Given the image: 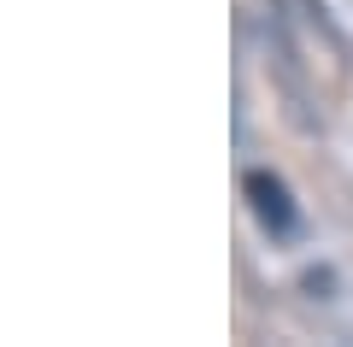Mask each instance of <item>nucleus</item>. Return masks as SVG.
<instances>
[{"label":"nucleus","instance_id":"f257e3e1","mask_svg":"<svg viewBox=\"0 0 353 347\" xmlns=\"http://www.w3.org/2000/svg\"><path fill=\"white\" fill-rule=\"evenodd\" d=\"M248 195H253V212H259L265 230H277V236H283V230L294 224V200H289V188H283L277 177L253 171V177H248Z\"/></svg>","mask_w":353,"mask_h":347}]
</instances>
